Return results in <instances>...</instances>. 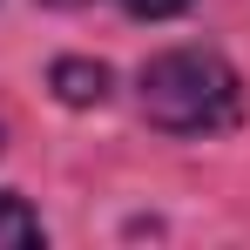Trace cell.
<instances>
[{
  "label": "cell",
  "instance_id": "5b68a950",
  "mask_svg": "<svg viewBox=\"0 0 250 250\" xmlns=\"http://www.w3.org/2000/svg\"><path fill=\"white\" fill-rule=\"evenodd\" d=\"M47 7H88V0H47Z\"/></svg>",
  "mask_w": 250,
  "mask_h": 250
},
{
  "label": "cell",
  "instance_id": "277c9868",
  "mask_svg": "<svg viewBox=\"0 0 250 250\" xmlns=\"http://www.w3.org/2000/svg\"><path fill=\"white\" fill-rule=\"evenodd\" d=\"M128 21H176V14H189L196 0H115Z\"/></svg>",
  "mask_w": 250,
  "mask_h": 250
},
{
  "label": "cell",
  "instance_id": "3957f363",
  "mask_svg": "<svg viewBox=\"0 0 250 250\" xmlns=\"http://www.w3.org/2000/svg\"><path fill=\"white\" fill-rule=\"evenodd\" d=\"M0 237H7V244H41V223L21 209L14 189H0Z\"/></svg>",
  "mask_w": 250,
  "mask_h": 250
},
{
  "label": "cell",
  "instance_id": "7a4b0ae2",
  "mask_svg": "<svg viewBox=\"0 0 250 250\" xmlns=\"http://www.w3.org/2000/svg\"><path fill=\"white\" fill-rule=\"evenodd\" d=\"M47 88L68 102V108H102L108 102V88H115V75H108V61H82V54H61L54 68H47Z\"/></svg>",
  "mask_w": 250,
  "mask_h": 250
},
{
  "label": "cell",
  "instance_id": "6da1fadb",
  "mask_svg": "<svg viewBox=\"0 0 250 250\" xmlns=\"http://www.w3.org/2000/svg\"><path fill=\"white\" fill-rule=\"evenodd\" d=\"M142 122L163 135H223L244 122V75L216 47H163L135 75Z\"/></svg>",
  "mask_w": 250,
  "mask_h": 250
}]
</instances>
